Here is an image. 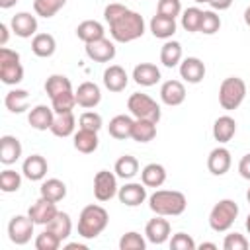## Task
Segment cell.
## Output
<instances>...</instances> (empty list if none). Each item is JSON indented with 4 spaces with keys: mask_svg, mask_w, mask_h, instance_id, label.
I'll list each match as a JSON object with an SVG mask.
<instances>
[{
    "mask_svg": "<svg viewBox=\"0 0 250 250\" xmlns=\"http://www.w3.org/2000/svg\"><path fill=\"white\" fill-rule=\"evenodd\" d=\"M70 90H72V84L64 74H51L45 80V94L49 98H55V96H59L62 92H70Z\"/></svg>",
    "mask_w": 250,
    "mask_h": 250,
    "instance_id": "74e56055",
    "label": "cell"
},
{
    "mask_svg": "<svg viewBox=\"0 0 250 250\" xmlns=\"http://www.w3.org/2000/svg\"><path fill=\"white\" fill-rule=\"evenodd\" d=\"M64 248H66V250H74V248H78V250H86V246H84V244H78V242H70V244H66Z\"/></svg>",
    "mask_w": 250,
    "mask_h": 250,
    "instance_id": "9f6ffc18",
    "label": "cell"
},
{
    "mask_svg": "<svg viewBox=\"0 0 250 250\" xmlns=\"http://www.w3.org/2000/svg\"><path fill=\"white\" fill-rule=\"evenodd\" d=\"M246 98V82L238 76H229L219 86V104L223 109H236Z\"/></svg>",
    "mask_w": 250,
    "mask_h": 250,
    "instance_id": "277c9868",
    "label": "cell"
},
{
    "mask_svg": "<svg viewBox=\"0 0 250 250\" xmlns=\"http://www.w3.org/2000/svg\"><path fill=\"white\" fill-rule=\"evenodd\" d=\"M129 84V76L125 72L123 66L119 64H109L105 70H104V86L109 90V92H123Z\"/></svg>",
    "mask_w": 250,
    "mask_h": 250,
    "instance_id": "d6986e66",
    "label": "cell"
},
{
    "mask_svg": "<svg viewBox=\"0 0 250 250\" xmlns=\"http://www.w3.org/2000/svg\"><path fill=\"white\" fill-rule=\"evenodd\" d=\"M230 4H232V0H209V6L213 8V10H229L230 8Z\"/></svg>",
    "mask_w": 250,
    "mask_h": 250,
    "instance_id": "816d5d0a",
    "label": "cell"
},
{
    "mask_svg": "<svg viewBox=\"0 0 250 250\" xmlns=\"http://www.w3.org/2000/svg\"><path fill=\"white\" fill-rule=\"evenodd\" d=\"M74 105H76V94L72 90L51 98V107L55 113H70L74 109Z\"/></svg>",
    "mask_w": 250,
    "mask_h": 250,
    "instance_id": "f35d334b",
    "label": "cell"
},
{
    "mask_svg": "<svg viewBox=\"0 0 250 250\" xmlns=\"http://www.w3.org/2000/svg\"><path fill=\"white\" fill-rule=\"evenodd\" d=\"M148 27H150V33L154 37H158V39H170L176 33V20L156 14V16H152Z\"/></svg>",
    "mask_w": 250,
    "mask_h": 250,
    "instance_id": "484cf974",
    "label": "cell"
},
{
    "mask_svg": "<svg viewBox=\"0 0 250 250\" xmlns=\"http://www.w3.org/2000/svg\"><path fill=\"white\" fill-rule=\"evenodd\" d=\"M230 164H232V158H230L229 148H225V146L213 148V150L209 152V156H207V168H209V172H211L213 176H223V174H227L229 168H230Z\"/></svg>",
    "mask_w": 250,
    "mask_h": 250,
    "instance_id": "e0dca14e",
    "label": "cell"
},
{
    "mask_svg": "<svg viewBox=\"0 0 250 250\" xmlns=\"http://www.w3.org/2000/svg\"><path fill=\"white\" fill-rule=\"evenodd\" d=\"M148 207L152 213L162 217H178L186 211L188 199L182 191L176 189H156L148 197Z\"/></svg>",
    "mask_w": 250,
    "mask_h": 250,
    "instance_id": "7a4b0ae2",
    "label": "cell"
},
{
    "mask_svg": "<svg viewBox=\"0 0 250 250\" xmlns=\"http://www.w3.org/2000/svg\"><path fill=\"white\" fill-rule=\"evenodd\" d=\"M145 236L148 242L152 244H164L170 236V223L162 217V215H156L154 219H150L145 227Z\"/></svg>",
    "mask_w": 250,
    "mask_h": 250,
    "instance_id": "9a60e30c",
    "label": "cell"
},
{
    "mask_svg": "<svg viewBox=\"0 0 250 250\" xmlns=\"http://www.w3.org/2000/svg\"><path fill=\"white\" fill-rule=\"evenodd\" d=\"M193 2H197V4H205V2H207V4H209V0H193Z\"/></svg>",
    "mask_w": 250,
    "mask_h": 250,
    "instance_id": "91938a15",
    "label": "cell"
},
{
    "mask_svg": "<svg viewBox=\"0 0 250 250\" xmlns=\"http://www.w3.org/2000/svg\"><path fill=\"white\" fill-rule=\"evenodd\" d=\"M197 248H199V250H205V248H207V250H217V244H215V242H201Z\"/></svg>",
    "mask_w": 250,
    "mask_h": 250,
    "instance_id": "db71d44e",
    "label": "cell"
},
{
    "mask_svg": "<svg viewBox=\"0 0 250 250\" xmlns=\"http://www.w3.org/2000/svg\"><path fill=\"white\" fill-rule=\"evenodd\" d=\"M20 188H21V176H20V172H16L12 168L2 170V174H0V189L6 191V193H12V191H18Z\"/></svg>",
    "mask_w": 250,
    "mask_h": 250,
    "instance_id": "b9f144b4",
    "label": "cell"
},
{
    "mask_svg": "<svg viewBox=\"0 0 250 250\" xmlns=\"http://www.w3.org/2000/svg\"><path fill=\"white\" fill-rule=\"evenodd\" d=\"M133 125H135V119L121 113V115H115L109 125H107V131L113 139L117 141H125V139H131V133H133Z\"/></svg>",
    "mask_w": 250,
    "mask_h": 250,
    "instance_id": "603a6c76",
    "label": "cell"
},
{
    "mask_svg": "<svg viewBox=\"0 0 250 250\" xmlns=\"http://www.w3.org/2000/svg\"><path fill=\"white\" fill-rule=\"evenodd\" d=\"M57 213H59V209H57L55 201H49V199H45V197H39V199L29 207V211H27V215L33 219L35 225H45V227L51 223V219H53Z\"/></svg>",
    "mask_w": 250,
    "mask_h": 250,
    "instance_id": "4fadbf2b",
    "label": "cell"
},
{
    "mask_svg": "<svg viewBox=\"0 0 250 250\" xmlns=\"http://www.w3.org/2000/svg\"><path fill=\"white\" fill-rule=\"evenodd\" d=\"M133 80L139 86H154L156 82H160V70L152 62H141L133 68Z\"/></svg>",
    "mask_w": 250,
    "mask_h": 250,
    "instance_id": "7402d4cb",
    "label": "cell"
},
{
    "mask_svg": "<svg viewBox=\"0 0 250 250\" xmlns=\"http://www.w3.org/2000/svg\"><path fill=\"white\" fill-rule=\"evenodd\" d=\"M16 2H18V0H0V8H4V10H8V8H12V6H16Z\"/></svg>",
    "mask_w": 250,
    "mask_h": 250,
    "instance_id": "11a10c76",
    "label": "cell"
},
{
    "mask_svg": "<svg viewBox=\"0 0 250 250\" xmlns=\"http://www.w3.org/2000/svg\"><path fill=\"white\" fill-rule=\"evenodd\" d=\"M180 76L188 84H199L205 78V64L197 57H188L180 62Z\"/></svg>",
    "mask_w": 250,
    "mask_h": 250,
    "instance_id": "2e32d148",
    "label": "cell"
},
{
    "mask_svg": "<svg viewBox=\"0 0 250 250\" xmlns=\"http://www.w3.org/2000/svg\"><path fill=\"white\" fill-rule=\"evenodd\" d=\"M107 223H109V215L102 205H96V203L86 205L78 217V234L86 240L96 238L105 230Z\"/></svg>",
    "mask_w": 250,
    "mask_h": 250,
    "instance_id": "3957f363",
    "label": "cell"
},
{
    "mask_svg": "<svg viewBox=\"0 0 250 250\" xmlns=\"http://www.w3.org/2000/svg\"><path fill=\"white\" fill-rule=\"evenodd\" d=\"M236 133V121L230 115H221L213 123V139L221 145L229 143Z\"/></svg>",
    "mask_w": 250,
    "mask_h": 250,
    "instance_id": "cb8c5ba5",
    "label": "cell"
},
{
    "mask_svg": "<svg viewBox=\"0 0 250 250\" xmlns=\"http://www.w3.org/2000/svg\"><path fill=\"white\" fill-rule=\"evenodd\" d=\"M113 172L117 174V178L121 180H131L139 174V160L131 154H123L117 158L115 166H113Z\"/></svg>",
    "mask_w": 250,
    "mask_h": 250,
    "instance_id": "d590c367",
    "label": "cell"
},
{
    "mask_svg": "<svg viewBox=\"0 0 250 250\" xmlns=\"http://www.w3.org/2000/svg\"><path fill=\"white\" fill-rule=\"evenodd\" d=\"M74 127H76V117L72 111L70 113H55V121H53L49 131L55 137L64 139V137H70L74 133Z\"/></svg>",
    "mask_w": 250,
    "mask_h": 250,
    "instance_id": "f546056e",
    "label": "cell"
},
{
    "mask_svg": "<svg viewBox=\"0 0 250 250\" xmlns=\"http://www.w3.org/2000/svg\"><path fill=\"white\" fill-rule=\"evenodd\" d=\"M47 229H49L51 232H55L61 240L68 238V236H70V230H72L70 215H68V213H64V211H59V213L51 219V223L47 225Z\"/></svg>",
    "mask_w": 250,
    "mask_h": 250,
    "instance_id": "8d00e7d4",
    "label": "cell"
},
{
    "mask_svg": "<svg viewBox=\"0 0 250 250\" xmlns=\"http://www.w3.org/2000/svg\"><path fill=\"white\" fill-rule=\"evenodd\" d=\"M117 197H119V201H121L123 205H127V207H137V205L145 203V199H146V186H145L143 182H141V184L129 182V184H125L123 188L117 189Z\"/></svg>",
    "mask_w": 250,
    "mask_h": 250,
    "instance_id": "7c38bea8",
    "label": "cell"
},
{
    "mask_svg": "<svg viewBox=\"0 0 250 250\" xmlns=\"http://www.w3.org/2000/svg\"><path fill=\"white\" fill-rule=\"evenodd\" d=\"M47 160L41 156V154H31V156H27L25 160H23V164H21V172H23V176L27 178V180H31V182H39V180H43L45 178V174H47Z\"/></svg>",
    "mask_w": 250,
    "mask_h": 250,
    "instance_id": "44dd1931",
    "label": "cell"
},
{
    "mask_svg": "<svg viewBox=\"0 0 250 250\" xmlns=\"http://www.w3.org/2000/svg\"><path fill=\"white\" fill-rule=\"evenodd\" d=\"M156 137V123L150 119H135L131 139L137 143H150Z\"/></svg>",
    "mask_w": 250,
    "mask_h": 250,
    "instance_id": "e575fe53",
    "label": "cell"
},
{
    "mask_svg": "<svg viewBox=\"0 0 250 250\" xmlns=\"http://www.w3.org/2000/svg\"><path fill=\"white\" fill-rule=\"evenodd\" d=\"M100 139H98V131H88V129H78L74 133V148L82 154H90L98 148Z\"/></svg>",
    "mask_w": 250,
    "mask_h": 250,
    "instance_id": "4dcf8cb0",
    "label": "cell"
},
{
    "mask_svg": "<svg viewBox=\"0 0 250 250\" xmlns=\"http://www.w3.org/2000/svg\"><path fill=\"white\" fill-rule=\"evenodd\" d=\"M33 219L29 215H16L10 219L8 223V236L14 244L18 246H23L31 240V234H33Z\"/></svg>",
    "mask_w": 250,
    "mask_h": 250,
    "instance_id": "ba28073f",
    "label": "cell"
},
{
    "mask_svg": "<svg viewBox=\"0 0 250 250\" xmlns=\"http://www.w3.org/2000/svg\"><path fill=\"white\" fill-rule=\"evenodd\" d=\"M0 80L8 86H16L23 80V66L18 51L0 47Z\"/></svg>",
    "mask_w": 250,
    "mask_h": 250,
    "instance_id": "8992f818",
    "label": "cell"
},
{
    "mask_svg": "<svg viewBox=\"0 0 250 250\" xmlns=\"http://www.w3.org/2000/svg\"><path fill=\"white\" fill-rule=\"evenodd\" d=\"M223 248H225V250H246V248H248V240H246V236L240 234V232H230V234L225 236Z\"/></svg>",
    "mask_w": 250,
    "mask_h": 250,
    "instance_id": "c3c4849f",
    "label": "cell"
},
{
    "mask_svg": "<svg viewBox=\"0 0 250 250\" xmlns=\"http://www.w3.org/2000/svg\"><path fill=\"white\" fill-rule=\"evenodd\" d=\"M61 238L55 234V232H51L49 229H45L41 234H37V238H35V248L37 250H57L59 246H61Z\"/></svg>",
    "mask_w": 250,
    "mask_h": 250,
    "instance_id": "f6af8a7d",
    "label": "cell"
},
{
    "mask_svg": "<svg viewBox=\"0 0 250 250\" xmlns=\"http://www.w3.org/2000/svg\"><path fill=\"white\" fill-rule=\"evenodd\" d=\"M201 16H203V10H199L195 6L184 10V14H182V27L186 31H189V33L199 31V27H201Z\"/></svg>",
    "mask_w": 250,
    "mask_h": 250,
    "instance_id": "60d3db41",
    "label": "cell"
},
{
    "mask_svg": "<svg viewBox=\"0 0 250 250\" xmlns=\"http://www.w3.org/2000/svg\"><path fill=\"white\" fill-rule=\"evenodd\" d=\"M170 248H172V250H195L197 246H195V242H193V238H191L189 234H186V232H176V234L172 236V240H170Z\"/></svg>",
    "mask_w": 250,
    "mask_h": 250,
    "instance_id": "681fc988",
    "label": "cell"
},
{
    "mask_svg": "<svg viewBox=\"0 0 250 250\" xmlns=\"http://www.w3.org/2000/svg\"><path fill=\"white\" fill-rule=\"evenodd\" d=\"M27 104H29V92L21 90V88L10 90L6 94V98H4V105L12 113H23L27 109Z\"/></svg>",
    "mask_w": 250,
    "mask_h": 250,
    "instance_id": "1f68e13d",
    "label": "cell"
},
{
    "mask_svg": "<svg viewBox=\"0 0 250 250\" xmlns=\"http://www.w3.org/2000/svg\"><path fill=\"white\" fill-rule=\"evenodd\" d=\"M160 62L168 68H174L182 62V45L178 41L166 39V43L160 49Z\"/></svg>",
    "mask_w": 250,
    "mask_h": 250,
    "instance_id": "836d02e7",
    "label": "cell"
},
{
    "mask_svg": "<svg viewBox=\"0 0 250 250\" xmlns=\"http://www.w3.org/2000/svg\"><path fill=\"white\" fill-rule=\"evenodd\" d=\"M31 51H33V55H37L41 59L53 57L57 51V41L51 33H37L31 39Z\"/></svg>",
    "mask_w": 250,
    "mask_h": 250,
    "instance_id": "83f0119b",
    "label": "cell"
},
{
    "mask_svg": "<svg viewBox=\"0 0 250 250\" xmlns=\"http://www.w3.org/2000/svg\"><path fill=\"white\" fill-rule=\"evenodd\" d=\"M76 37L84 43H90V41H96V39H102L105 37V29L100 21L96 20H84L82 23H78L76 27Z\"/></svg>",
    "mask_w": 250,
    "mask_h": 250,
    "instance_id": "f1b7e54d",
    "label": "cell"
},
{
    "mask_svg": "<svg viewBox=\"0 0 250 250\" xmlns=\"http://www.w3.org/2000/svg\"><path fill=\"white\" fill-rule=\"evenodd\" d=\"M39 191H41V197H45V199H49V201H55V203H59L61 199L66 197V186H64V182L59 180V178H49V180H45V182L41 184Z\"/></svg>",
    "mask_w": 250,
    "mask_h": 250,
    "instance_id": "d6a6232c",
    "label": "cell"
},
{
    "mask_svg": "<svg viewBox=\"0 0 250 250\" xmlns=\"http://www.w3.org/2000/svg\"><path fill=\"white\" fill-rule=\"evenodd\" d=\"M238 217V205L232 199H221L209 213V227L215 232H227Z\"/></svg>",
    "mask_w": 250,
    "mask_h": 250,
    "instance_id": "5b68a950",
    "label": "cell"
},
{
    "mask_svg": "<svg viewBox=\"0 0 250 250\" xmlns=\"http://www.w3.org/2000/svg\"><path fill=\"white\" fill-rule=\"evenodd\" d=\"M246 230H248V234H250V213H248V217H246Z\"/></svg>",
    "mask_w": 250,
    "mask_h": 250,
    "instance_id": "680465c9",
    "label": "cell"
},
{
    "mask_svg": "<svg viewBox=\"0 0 250 250\" xmlns=\"http://www.w3.org/2000/svg\"><path fill=\"white\" fill-rule=\"evenodd\" d=\"M74 94H76V104L84 109H92L102 102V90L96 82H82Z\"/></svg>",
    "mask_w": 250,
    "mask_h": 250,
    "instance_id": "5bb4252c",
    "label": "cell"
},
{
    "mask_svg": "<svg viewBox=\"0 0 250 250\" xmlns=\"http://www.w3.org/2000/svg\"><path fill=\"white\" fill-rule=\"evenodd\" d=\"M66 4V0H33V10L37 16L41 18H53L62 6Z\"/></svg>",
    "mask_w": 250,
    "mask_h": 250,
    "instance_id": "ab89813d",
    "label": "cell"
},
{
    "mask_svg": "<svg viewBox=\"0 0 250 250\" xmlns=\"http://www.w3.org/2000/svg\"><path fill=\"white\" fill-rule=\"evenodd\" d=\"M145 248H146L145 238L135 230L125 232L119 240V250H145Z\"/></svg>",
    "mask_w": 250,
    "mask_h": 250,
    "instance_id": "ee69618b",
    "label": "cell"
},
{
    "mask_svg": "<svg viewBox=\"0 0 250 250\" xmlns=\"http://www.w3.org/2000/svg\"><path fill=\"white\" fill-rule=\"evenodd\" d=\"M244 23H246V25L250 27V6H248V8L244 10Z\"/></svg>",
    "mask_w": 250,
    "mask_h": 250,
    "instance_id": "6f0895ef",
    "label": "cell"
},
{
    "mask_svg": "<svg viewBox=\"0 0 250 250\" xmlns=\"http://www.w3.org/2000/svg\"><path fill=\"white\" fill-rule=\"evenodd\" d=\"M10 27L18 37L27 39L31 35H37V18L29 12H18L16 16H12Z\"/></svg>",
    "mask_w": 250,
    "mask_h": 250,
    "instance_id": "8fae6325",
    "label": "cell"
},
{
    "mask_svg": "<svg viewBox=\"0 0 250 250\" xmlns=\"http://www.w3.org/2000/svg\"><path fill=\"white\" fill-rule=\"evenodd\" d=\"M117 174L109 170H100L94 176V195L98 201H109L117 193Z\"/></svg>",
    "mask_w": 250,
    "mask_h": 250,
    "instance_id": "9c48e42d",
    "label": "cell"
},
{
    "mask_svg": "<svg viewBox=\"0 0 250 250\" xmlns=\"http://www.w3.org/2000/svg\"><path fill=\"white\" fill-rule=\"evenodd\" d=\"M141 182L146 188H160L166 182V168L158 162H150L141 170Z\"/></svg>",
    "mask_w": 250,
    "mask_h": 250,
    "instance_id": "4316f807",
    "label": "cell"
},
{
    "mask_svg": "<svg viewBox=\"0 0 250 250\" xmlns=\"http://www.w3.org/2000/svg\"><path fill=\"white\" fill-rule=\"evenodd\" d=\"M156 14L176 20V16L182 14V4H180V0H158V4H156Z\"/></svg>",
    "mask_w": 250,
    "mask_h": 250,
    "instance_id": "7dc6e473",
    "label": "cell"
},
{
    "mask_svg": "<svg viewBox=\"0 0 250 250\" xmlns=\"http://www.w3.org/2000/svg\"><path fill=\"white\" fill-rule=\"evenodd\" d=\"M78 125L80 129H88V131H100L104 121H102V115L96 113V111H84L78 119Z\"/></svg>",
    "mask_w": 250,
    "mask_h": 250,
    "instance_id": "bcb514c9",
    "label": "cell"
},
{
    "mask_svg": "<svg viewBox=\"0 0 250 250\" xmlns=\"http://www.w3.org/2000/svg\"><path fill=\"white\" fill-rule=\"evenodd\" d=\"M219 27H221V18L215 14V10H203L199 31L205 33V35H213V33L219 31Z\"/></svg>",
    "mask_w": 250,
    "mask_h": 250,
    "instance_id": "7bdbcfd3",
    "label": "cell"
},
{
    "mask_svg": "<svg viewBox=\"0 0 250 250\" xmlns=\"http://www.w3.org/2000/svg\"><path fill=\"white\" fill-rule=\"evenodd\" d=\"M104 20L109 25V35L117 43H131L145 33V20L141 14L129 10L121 2H111L104 10Z\"/></svg>",
    "mask_w": 250,
    "mask_h": 250,
    "instance_id": "6da1fadb",
    "label": "cell"
},
{
    "mask_svg": "<svg viewBox=\"0 0 250 250\" xmlns=\"http://www.w3.org/2000/svg\"><path fill=\"white\" fill-rule=\"evenodd\" d=\"M8 43V25L0 23V47H6Z\"/></svg>",
    "mask_w": 250,
    "mask_h": 250,
    "instance_id": "f5cc1de1",
    "label": "cell"
},
{
    "mask_svg": "<svg viewBox=\"0 0 250 250\" xmlns=\"http://www.w3.org/2000/svg\"><path fill=\"white\" fill-rule=\"evenodd\" d=\"M27 121H29V125H31L33 129H37V131H47V129H51V125H53V121H55V111H53L51 105L39 104V105L31 107V111H29V115H27Z\"/></svg>",
    "mask_w": 250,
    "mask_h": 250,
    "instance_id": "ffe728a7",
    "label": "cell"
},
{
    "mask_svg": "<svg viewBox=\"0 0 250 250\" xmlns=\"http://www.w3.org/2000/svg\"><path fill=\"white\" fill-rule=\"evenodd\" d=\"M238 172H240V176H242L244 180H250V152L240 158V162H238Z\"/></svg>",
    "mask_w": 250,
    "mask_h": 250,
    "instance_id": "f907efd6",
    "label": "cell"
},
{
    "mask_svg": "<svg viewBox=\"0 0 250 250\" xmlns=\"http://www.w3.org/2000/svg\"><path fill=\"white\" fill-rule=\"evenodd\" d=\"M84 49H86L88 59H92L94 62H109L115 57V45H113V41H109L105 37L86 43Z\"/></svg>",
    "mask_w": 250,
    "mask_h": 250,
    "instance_id": "30bf717a",
    "label": "cell"
},
{
    "mask_svg": "<svg viewBox=\"0 0 250 250\" xmlns=\"http://www.w3.org/2000/svg\"><path fill=\"white\" fill-rule=\"evenodd\" d=\"M127 109L135 119H150L154 123L160 121V105L148 94H141V92L131 94L127 100Z\"/></svg>",
    "mask_w": 250,
    "mask_h": 250,
    "instance_id": "52a82bcc",
    "label": "cell"
},
{
    "mask_svg": "<svg viewBox=\"0 0 250 250\" xmlns=\"http://www.w3.org/2000/svg\"><path fill=\"white\" fill-rule=\"evenodd\" d=\"M20 156H21V143L12 135H4L0 139V162L10 166Z\"/></svg>",
    "mask_w": 250,
    "mask_h": 250,
    "instance_id": "d4e9b609",
    "label": "cell"
},
{
    "mask_svg": "<svg viewBox=\"0 0 250 250\" xmlns=\"http://www.w3.org/2000/svg\"><path fill=\"white\" fill-rule=\"evenodd\" d=\"M246 199H248V203H250V188H248V191H246Z\"/></svg>",
    "mask_w": 250,
    "mask_h": 250,
    "instance_id": "94428289",
    "label": "cell"
},
{
    "mask_svg": "<svg viewBox=\"0 0 250 250\" xmlns=\"http://www.w3.org/2000/svg\"><path fill=\"white\" fill-rule=\"evenodd\" d=\"M160 100H162V104H166L170 107H176V105L184 104V100H186V86L180 80H166L160 86Z\"/></svg>",
    "mask_w": 250,
    "mask_h": 250,
    "instance_id": "ac0fdd59",
    "label": "cell"
}]
</instances>
